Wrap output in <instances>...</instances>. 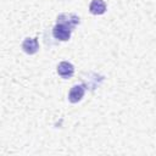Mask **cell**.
Listing matches in <instances>:
<instances>
[{"mask_svg": "<svg viewBox=\"0 0 156 156\" xmlns=\"http://www.w3.org/2000/svg\"><path fill=\"white\" fill-rule=\"evenodd\" d=\"M89 11L93 15H102L106 11V4L104 0H93L89 5Z\"/></svg>", "mask_w": 156, "mask_h": 156, "instance_id": "6", "label": "cell"}, {"mask_svg": "<svg viewBox=\"0 0 156 156\" xmlns=\"http://www.w3.org/2000/svg\"><path fill=\"white\" fill-rule=\"evenodd\" d=\"M57 73L60 77H62L63 79H68L73 76L74 73V67L72 63L67 62V61H62L58 63L57 66Z\"/></svg>", "mask_w": 156, "mask_h": 156, "instance_id": "4", "label": "cell"}, {"mask_svg": "<svg viewBox=\"0 0 156 156\" xmlns=\"http://www.w3.org/2000/svg\"><path fill=\"white\" fill-rule=\"evenodd\" d=\"M84 93H85V87L82 85V84H77V85H73L68 93V100L69 102L72 104H76L78 101L82 100V98L84 96Z\"/></svg>", "mask_w": 156, "mask_h": 156, "instance_id": "3", "label": "cell"}, {"mask_svg": "<svg viewBox=\"0 0 156 156\" xmlns=\"http://www.w3.org/2000/svg\"><path fill=\"white\" fill-rule=\"evenodd\" d=\"M71 32H72V29H69L68 27H66L65 24H61V23H56L55 27L52 28L54 38L57 40H61V41H67L71 38Z\"/></svg>", "mask_w": 156, "mask_h": 156, "instance_id": "1", "label": "cell"}, {"mask_svg": "<svg viewBox=\"0 0 156 156\" xmlns=\"http://www.w3.org/2000/svg\"><path fill=\"white\" fill-rule=\"evenodd\" d=\"M79 17L74 13H61L57 16V23L65 24L69 29H73L77 24H79Z\"/></svg>", "mask_w": 156, "mask_h": 156, "instance_id": "2", "label": "cell"}, {"mask_svg": "<svg viewBox=\"0 0 156 156\" xmlns=\"http://www.w3.org/2000/svg\"><path fill=\"white\" fill-rule=\"evenodd\" d=\"M22 49L26 54L33 55L39 50V43L37 38H26L22 43Z\"/></svg>", "mask_w": 156, "mask_h": 156, "instance_id": "5", "label": "cell"}]
</instances>
